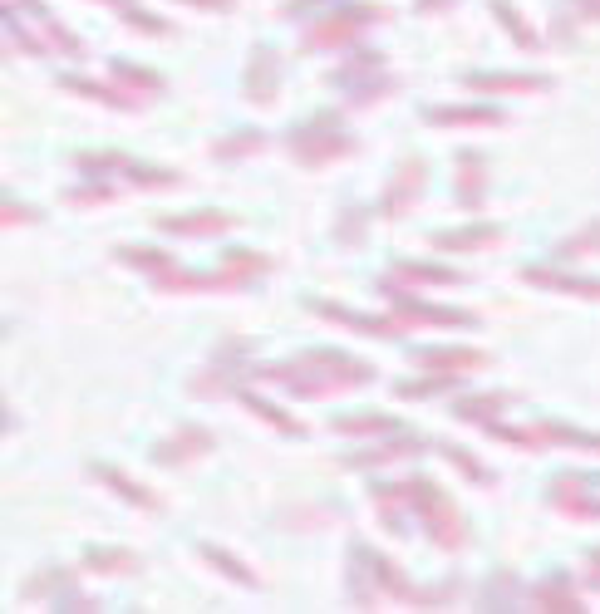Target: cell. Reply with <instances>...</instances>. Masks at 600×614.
<instances>
[{
  "instance_id": "5bb4252c",
  "label": "cell",
  "mask_w": 600,
  "mask_h": 614,
  "mask_svg": "<svg viewBox=\"0 0 600 614\" xmlns=\"http://www.w3.org/2000/svg\"><path fill=\"white\" fill-rule=\"evenodd\" d=\"M463 84L473 94H541L546 89L541 74H463Z\"/></svg>"
},
{
  "instance_id": "52a82bcc",
  "label": "cell",
  "mask_w": 600,
  "mask_h": 614,
  "mask_svg": "<svg viewBox=\"0 0 600 614\" xmlns=\"http://www.w3.org/2000/svg\"><path fill=\"white\" fill-rule=\"evenodd\" d=\"M546 497L561 506L566 516H576V521H600V492L591 487V482H586V477H576V472L556 477Z\"/></svg>"
},
{
  "instance_id": "8d00e7d4",
  "label": "cell",
  "mask_w": 600,
  "mask_h": 614,
  "mask_svg": "<svg viewBox=\"0 0 600 614\" xmlns=\"http://www.w3.org/2000/svg\"><path fill=\"white\" fill-rule=\"evenodd\" d=\"M492 585H497V590H507V585H512V575H507V570H497V575H492ZM517 600H522V595H492L487 605H517Z\"/></svg>"
},
{
  "instance_id": "f1b7e54d",
  "label": "cell",
  "mask_w": 600,
  "mask_h": 614,
  "mask_svg": "<svg viewBox=\"0 0 600 614\" xmlns=\"http://www.w3.org/2000/svg\"><path fill=\"white\" fill-rule=\"evenodd\" d=\"M600 251V222L581 226L576 236H566V241H556V261H576V256H591Z\"/></svg>"
},
{
  "instance_id": "83f0119b",
  "label": "cell",
  "mask_w": 600,
  "mask_h": 614,
  "mask_svg": "<svg viewBox=\"0 0 600 614\" xmlns=\"http://www.w3.org/2000/svg\"><path fill=\"white\" fill-rule=\"evenodd\" d=\"M492 15H497V20H502V25L512 30V40H517L522 50H541L537 30H532V25H527V20H522V15H517V10L507 5V0H492Z\"/></svg>"
},
{
  "instance_id": "d6a6232c",
  "label": "cell",
  "mask_w": 600,
  "mask_h": 614,
  "mask_svg": "<svg viewBox=\"0 0 600 614\" xmlns=\"http://www.w3.org/2000/svg\"><path fill=\"white\" fill-rule=\"evenodd\" d=\"M453 389V379H399V398H433V393H448Z\"/></svg>"
},
{
  "instance_id": "9c48e42d",
  "label": "cell",
  "mask_w": 600,
  "mask_h": 614,
  "mask_svg": "<svg viewBox=\"0 0 600 614\" xmlns=\"http://www.w3.org/2000/svg\"><path fill=\"white\" fill-rule=\"evenodd\" d=\"M423 438H414L409 428L404 433H389V443L384 447H369V452H350L345 457V467H355V472H374V467H389V462H404V457H419L423 452Z\"/></svg>"
},
{
  "instance_id": "603a6c76",
  "label": "cell",
  "mask_w": 600,
  "mask_h": 614,
  "mask_svg": "<svg viewBox=\"0 0 600 614\" xmlns=\"http://www.w3.org/2000/svg\"><path fill=\"white\" fill-rule=\"evenodd\" d=\"M261 148H266V133H256V128H237L232 138L212 143V158H222V163H237V158H251V153H261Z\"/></svg>"
},
{
  "instance_id": "cb8c5ba5",
  "label": "cell",
  "mask_w": 600,
  "mask_h": 614,
  "mask_svg": "<svg viewBox=\"0 0 600 614\" xmlns=\"http://www.w3.org/2000/svg\"><path fill=\"white\" fill-rule=\"evenodd\" d=\"M237 398H241V403H246V408H251V413H256V418H266V423H271V428H281V433H286V438H305V428H300L296 418H291V413H281V408H276V403H266V398H261V393L241 389Z\"/></svg>"
},
{
  "instance_id": "ac0fdd59",
  "label": "cell",
  "mask_w": 600,
  "mask_h": 614,
  "mask_svg": "<svg viewBox=\"0 0 600 614\" xmlns=\"http://www.w3.org/2000/svg\"><path fill=\"white\" fill-rule=\"evenodd\" d=\"M227 212H187V217H158V231L168 236H212V231H232Z\"/></svg>"
},
{
  "instance_id": "d6986e66",
  "label": "cell",
  "mask_w": 600,
  "mask_h": 614,
  "mask_svg": "<svg viewBox=\"0 0 600 614\" xmlns=\"http://www.w3.org/2000/svg\"><path fill=\"white\" fill-rule=\"evenodd\" d=\"M423 118L433 128H502L507 123L502 109H428Z\"/></svg>"
},
{
  "instance_id": "ab89813d",
  "label": "cell",
  "mask_w": 600,
  "mask_h": 614,
  "mask_svg": "<svg viewBox=\"0 0 600 614\" xmlns=\"http://www.w3.org/2000/svg\"><path fill=\"white\" fill-rule=\"evenodd\" d=\"M310 5H320V0H291V5H281V15H300V10H310Z\"/></svg>"
},
{
  "instance_id": "4fadbf2b",
  "label": "cell",
  "mask_w": 600,
  "mask_h": 614,
  "mask_svg": "<svg viewBox=\"0 0 600 614\" xmlns=\"http://www.w3.org/2000/svg\"><path fill=\"white\" fill-rule=\"evenodd\" d=\"M419 364L428 374H473V369H487L492 359L482 349H419Z\"/></svg>"
},
{
  "instance_id": "ffe728a7",
  "label": "cell",
  "mask_w": 600,
  "mask_h": 614,
  "mask_svg": "<svg viewBox=\"0 0 600 614\" xmlns=\"http://www.w3.org/2000/svg\"><path fill=\"white\" fill-rule=\"evenodd\" d=\"M497 241H502V226H463V231H438L433 251H482Z\"/></svg>"
},
{
  "instance_id": "44dd1931",
  "label": "cell",
  "mask_w": 600,
  "mask_h": 614,
  "mask_svg": "<svg viewBox=\"0 0 600 614\" xmlns=\"http://www.w3.org/2000/svg\"><path fill=\"white\" fill-rule=\"evenodd\" d=\"M522 280L546 285V290H571V295H591V300H600V280H576V276H561V271H546V266H527Z\"/></svg>"
},
{
  "instance_id": "d590c367",
  "label": "cell",
  "mask_w": 600,
  "mask_h": 614,
  "mask_svg": "<svg viewBox=\"0 0 600 614\" xmlns=\"http://www.w3.org/2000/svg\"><path fill=\"white\" fill-rule=\"evenodd\" d=\"M360 222H369V217H364V207H350V212L340 217V241H345V246H355V241H360Z\"/></svg>"
},
{
  "instance_id": "5b68a950",
  "label": "cell",
  "mask_w": 600,
  "mask_h": 614,
  "mask_svg": "<svg viewBox=\"0 0 600 614\" xmlns=\"http://www.w3.org/2000/svg\"><path fill=\"white\" fill-rule=\"evenodd\" d=\"M241 369H246V359H241V344H222L212 359H207V369L192 379V398H227V393H241Z\"/></svg>"
},
{
  "instance_id": "f35d334b",
  "label": "cell",
  "mask_w": 600,
  "mask_h": 614,
  "mask_svg": "<svg viewBox=\"0 0 600 614\" xmlns=\"http://www.w3.org/2000/svg\"><path fill=\"white\" fill-rule=\"evenodd\" d=\"M187 5H197V10H232V0H187Z\"/></svg>"
},
{
  "instance_id": "ba28073f",
  "label": "cell",
  "mask_w": 600,
  "mask_h": 614,
  "mask_svg": "<svg viewBox=\"0 0 600 614\" xmlns=\"http://www.w3.org/2000/svg\"><path fill=\"white\" fill-rule=\"evenodd\" d=\"M217 438L207 433V428H178V433H168L163 443L153 447V462L158 467H187L192 457H202V452H212Z\"/></svg>"
},
{
  "instance_id": "2e32d148",
  "label": "cell",
  "mask_w": 600,
  "mask_h": 614,
  "mask_svg": "<svg viewBox=\"0 0 600 614\" xmlns=\"http://www.w3.org/2000/svg\"><path fill=\"white\" fill-rule=\"evenodd\" d=\"M453 192H458V202L463 207H478L482 192H487V163H482V153H458V177H453Z\"/></svg>"
},
{
  "instance_id": "8fae6325",
  "label": "cell",
  "mask_w": 600,
  "mask_h": 614,
  "mask_svg": "<svg viewBox=\"0 0 600 614\" xmlns=\"http://www.w3.org/2000/svg\"><path fill=\"white\" fill-rule=\"evenodd\" d=\"M276 74H281V55L271 45H256L251 64H246V99L251 104H271L276 99Z\"/></svg>"
},
{
  "instance_id": "e0dca14e",
  "label": "cell",
  "mask_w": 600,
  "mask_h": 614,
  "mask_svg": "<svg viewBox=\"0 0 600 614\" xmlns=\"http://www.w3.org/2000/svg\"><path fill=\"white\" fill-rule=\"evenodd\" d=\"M394 285H428V290H438V285H463L458 271H448V266H419V261H404V266H394L389 280H384V290H394Z\"/></svg>"
},
{
  "instance_id": "4316f807",
  "label": "cell",
  "mask_w": 600,
  "mask_h": 614,
  "mask_svg": "<svg viewBox=\"0 0 600 614\" xmlns=\"http://www.w3.org/2000/svg\"><path fill=\"white\" fill-rule=\"evenodd\" d=\"M84 570H94V575H128V570H138V556L114 551V546H104V551H84Z\"/></svg>"
},
{
  "instance_id": "484cf974",
  "label": "cell",
  "mask_w": 600,
  "mask_h": 614,
  "mask_svg": "<svg viewBox=\"0 0 600 614\" xmlns=\"http://www.w3.org/2000/svg\"><path fill=\"white\" fill-rule=\"evenodd\" d=\"M507 403H512V393H487V398H458V403H453V413H458V418H478L482 428H487V423H492V418H497V413H502Z\"/></svg>"
},
{
  "instance_id": "6da1fadb",
  "label": "cell",
  "mask_w": 600,
  "mask_h": 614,
  "mask_svg": "<svg viewBox=\"0 0 600 614\" xmlns=\"http://www.w3.org/2000/svg\"><path fill=\"white\" fill-rule=\"evenodd\" d=\"M271 384L291 389L296 398H330V393L360 389V384H374V364L364 359H350L340 349H305L291 364H266L261 369Z\"/></svg>"
},
{
  "instance_id": "f546056e",
  "label": "cell",
  "mask_w": 600,
  "mask_h": 614,
  "mask_svg": "<svg viewBox=\"0 0 600 614\" xmlns=\"http://www.w3.org/2000/svg\"><path fill=\"white\" fill-rule=\"evenodd\" d=\"M443 457H448V462H453V467H458V472H463L468 482H482V487L492 482V472L482 467V462H478V457H473V452H468V447H453V443H443Z\"/></svg>"
},
{
  "instance_id": "74e56055",
  "label": "cell",
  "mask_w": 600,
  "mask_h": 614,
  "mask_svg": "<svg viewBox=\"0 0 600 614\" xmlns=\"http://www.w3.org/2000/svg\"><path fill=\"white\" fill-rule=\"evenodd\" d=\"M25 222H35V212L20 207V202H5V226H25Z\"/></svg>"
},
{
  "instance_id": "9a60e30c",
  "label": "cell",
  "mask_w": 600,
  "mask_h": 614,
  "mask_svg": "<svg viewBox=\"0 0 600 614\" xmlns=\"http://www.w3.org/2000/svg\"><path fill=\"white\" fill-rule=\"evenodd\" d=\"M330 433H345V438H384V433H404L399 418L389 413H340L330 423Z\"/></svg>"
},
{
  "instance_id": "7c38bea8",
  "label": "cell",
  "mask_w": 600,
  "mask_h": 614,
  "mask_svg": "<svg viewBox=\"0 0 600 614\" xmlns=\"http://www.w3.org/2000/svg\"><path fill=\"white\" fill-rule=\"evenodd\" d=\"M419 192H423V163L419 158H409L404 168L394 172V182H389V192H384L379 212H384V217H404V212L419 202Z\"/></svg>"
},
{
  "instance_id": "4dcf8cb0",
  "label": "cell",
  "mask_w": 600,
  "mask_h": 614,
  "mask_svg": "<svg viewBox=\"0 0 600 614\" xmlns=\"http://www.w3.org/2000/svg\"><path fill=\"white\" fill-rule=\"evenodd\" d=\"M119 261L123 266H138V271H153V276H168V271H173V261H168L163 251H138V246H123Z\"/></svg>"
},
{
  "instance_id": "277c9868",
  "label": "cell",
  "mask_w": 600,
  "mask_h": 614,
  "mask_svg": "<svg viewBox=\"0 0 600 614\" xmlns=\"http://www.w3.org/2000/svg\"><path fill=\"white\" fill-rule=\"evenodd\" d=\"M374 20H384V10H374V5H340L320 25H310L305 50H345V45L364 40V25H374Z\"/></svg>"
},
{
  "instance_id": "8992f818",
  "label": "cell",
  "mask_w": 600,
  "mask_h": 614,
  "mask_svg": "<svg viewBox=\"0 0 600 614\" xmlns=\"http://www.w3.org/2000/svg\"><path fill=\"white\" fill-rule=\"evenodd\" d=\"M394 325L399 330H468L473 315L468 310H438V305H419V300H399L394 305Z\"/></svg>"
},
{
  "instance_id": "e575fe53",
  "label": "cell",
  "mask_w": 600,
  "mask_h": 614,
  "mask_svg": "<svg viewBox=\"0 0 600 614\" xmlns=\"http://www.w3.org/2000/svg\"><path fill=\"white\" fill-rule=\"evenodd\" d=\"M69 202H74V207H89V202H114V187H109V182H94V187L69 192Z\"/></svg>"
},
{
  "instance_id": "d4e9b609",
  "label": "cell",
  "mask_w": 600,
  "mask_h": 614,
  "mask_svg": "<svg viewBox=\"0 0 600 614\" xmlns=\"http://www.w3.org/2000/svg\"><path fill=\"white\" fill-rule=\"evenodd\" d=\"M94 477H99V482H104V487H114V492H119L123 502L143 506V511H158V497H153V492H148V487H138V482H128V477H119V472H114V467H104V462H99V467H94Z\"/></svg>"
},
{
  "instance_id": "7402d4cb",
  "label": "cell",
  "mask_w": 600,
  "mask_h": 614,
  "mask_svg": "<svg viewBox=\"0 0 600 614\" xmlns=\"http://www.w3.org/2000/svg\"><path fill=\"white\" fill-rule=\"evenodd\" d=\"M532 605H537V610H571V614L586 610V605L571 595V580H566V575H561V580H541L537 590H532Z\"/></svg>"
},
{
  "instance_id": "30bf717a",
  "label": "cell",
  "mask_w": 600,
  "mask_h": 614,
  "mask_svg": "<svg viewBox=\"0 0 600 614\" xmlns=\"http://www.w3.org/2000/svg\"><path fill=\"white\" fill-rule=\"evenodd\" d=\"M109 74H114V84L123 89L128 109H138V104H148V99H158V94H163V74H153V69H143V64L114 59V64H109Z\"/></svg>"
},
{
  "instance_id": "60d3db41",
  "label": "cell",
  "mask_w": 600,
  "mask_h": 614,
  "mask_svg": "<svg viewBox=\"0 0 600 614\" xmlns=\"http://www.w3.org/2000/svg\"><path fill=\"white\" fill-rule=\"evenodd\" d=\"M448 5H453V0H419L423 15H433V10H448Z\"/></svg>"
},
{
  "instance_id": "7a4b0ae2",
  "label": "cell",
  "mask_w": 600,
  "mask_h": 614,
  "mask_svg": "<svg viewBox=\"0 0 600 614\" xmlns=\"http://www.w3.org/2000/svg\"><path fill=\"white\" fill-rule=\"evenodd\" d=\"M404 492H409V511H419V521L433 546H443V551H463L468 546V521L453 506V497H443L428 477H409Z\"/></svg>"
},
{
  "instance_id": "1f68e13d",
  "label": "cell",
  "mask_w": 600,
  "mask_h": 614,
  "mask_svg": "<svg viewBox=\"0 0 600 614\" xmlns=\"http://www.w3.org/2000/svg\"><path fill=\"white\" fill-rule=\"evenodd\" d=\"M202 560H212L217 570H227L237 585H256V570H251V565H241V560H232L222 546H202Z\"/></svg>"
},
{
  "instance_id": "836d02e7",
  "label": "cell",
  "mask_w": 600,
  "mask_h": 614,
  "mask_svg": "<svg viewBox=\"0 0 600 614\" xmlns=\"http://www.w3.org/2000/svg\"><path fill=\"white\" fill-rule=\"evenodd\" d=\"M45 35H50V45H55L60 55H84V45H79L64 25H55V20H45Z\"/></svg>"
},
{
  "instance_id": "3957f363",
  "label": "cell",
  "mask_w": 600,
  "mask_h": 614,
  "mask_svg": "<svg viewBox=\"0 0 600 614\" xmlns=\"http://www.w3.org/2000/svg\"><path fill=\"white\" fill-rule=\"evenodd\" d=\"M286 148H291V158H296L300 168H325L335 158H350L360 143H355V133H345L340 113H315L300 128H291Z\"/></svg>"
}]
</instances>
